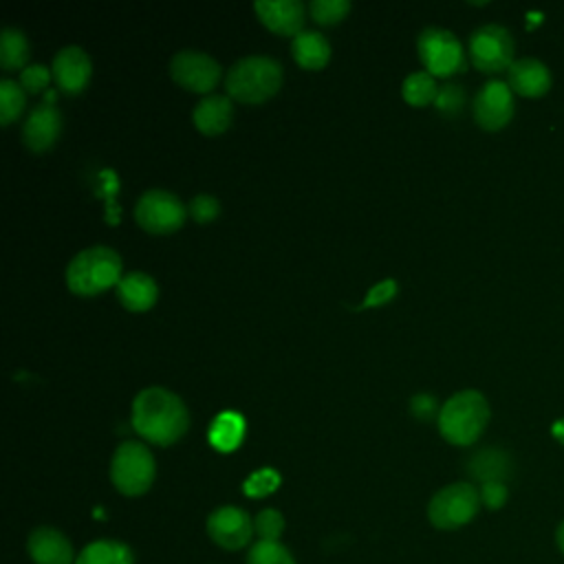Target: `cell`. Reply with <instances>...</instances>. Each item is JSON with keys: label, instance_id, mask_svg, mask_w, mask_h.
Masks as SVG:
<instances>
[{"label": "cell", "instance_id": "1", "mask_svg": "<svg viewBox=\"0 0 564 564\" xmlns=\"http://www.w3.org/2000/svg\"><path fill=\"white\" fill-rule=\"evenodd\" d=\"M132 427L154 445L176 443L189 427V412L178 394L163 386H148L132 401Z\"/></svg>", "mask_w": 564, "mask_h": 564}, {"label": "cell", "instance_id": "2", "mask_svg": "<svg viewBox=\"0 0 564 564\" xmlns=\"http://www.w3.org/2000/svg\"><path fill=\"white\" fill-rule=\"evenodd\" d=\"M282 86V64L269 55H247L234 62L225 77L231 99L242 104H262Z\"/></svg>", "mask_w": 564, "mask_h": 564}, {"label": "cell", "instance_id": "3", "mask_svg": "<svg viewBox=\"0 0 564 564\" xmlns=\"http://www.w3.org/2000/svg\"><path fill=\"white\" fill-rule=\"evenodd\" d=\"M123 271L121 256L106 247L95 245L88 249H82L66 267V286L75 295H97L110 286H117Z\"/></svg>", "mask_w": 564, "mask_h": 564}, {"label": "cell", "instance_id": "4", "mask_svg": "<svg viewBox=\"0 0 564 564\" xmlns=\"http://www.w3.org/2000/svg\"><path fill=\"white\" fill-rule=\"evenodd\" d=\"M436 421L445 441L471 445L489 423V403L478 390H460L441 405Z\"/></svg>", "mask_w": 564, "mask_h": 564}, {"label": "cell", "instance_id": "5", "mask_svg": "<svg viewBox=\"0 0 564 564\" xmlns=\"http://www.w3.org/2000/svg\"><path fill=\"white\" fill-rule=\"evenodd\" d=\"M156 474L150 449L139 441H123L110 460L112 485L123 496H141L150 489Z\"/></svg>", "mask_w": 564, "mask_h": 564}, {"label": "cell", "instance_id": "6", "mask_svg": "<svg viewBox=\"0 0 564 564\" xmlns=\"http://www.w3.org/2000/svg\"><path fill=\"white\" fill-rule=\"evenodd\" d=\"M478 507L480 491L474 485L452 482L432 496L427 518L436 529H458L478 513Z\"/></svg>", "mask_w": 564, "mask_h": 564}, {"label": "cell", "instance_id": "7", "mask_svg": "<svg viewBox=\"0 0 564 564\" xmlns=\"http://www.w3.org/2000/svg\"><path fill=\"white\" fill-rule=\"evenodd\" d=\"M419 57L434 77H447L465 68V51L460 40L443 26H425L416 40Z\"/></svg>", "mask_w": 564, "mask_h": 564}, {"label": "cell", "instance_id": "8", "mask_svg": "<svg viewBox=\"0 0 564 564\" xmlns=\"http://www.w3.org/2000/svg\"><path fill=\"white\" fill-rule=\"evenodd\" d=\"M513 35L502 24H482L469 35L471 64L482 73L507 70L513 64Z\"/></svg>", "mask_w": 564, "mask_h": 564}, {"label": "cell", "instance_id": "9", "mask_svg": "<svg viewBox=\"0 0 564 564\" xmlns=\"http://www.w3.org/2000/svg\"><path fill=\"white\" fill-rule=\"evenodd\" d=\"M187 209L183 200L167 189H148L134 205V218L150 234H172L185 223Z\"/></svg>", "mask_w": 564, "mask_h": 564}, {"label": "cell", "instance_id": "10", "mask_svg": "<svg viewBox=\"0 0 564 564\" xmlns=\"http://www.w3.org/2000/svg\"><path fill=\"white\" fill-rule=\"evenodd\" d=\"M170 75L185 90L209 93L218 84L223 68L212 55L196 48H183L170 59Z\"/></svg>", "mask_w": 564, "mask_h": 564}, {"label": "cell", "instance_id": "11", "mask_svg": "<svg viewBox=\"0 0 564 564\" xmlns=\"http://www.w3.org/2000/svg\"><path fill=\"white\" fill-rule=\"evenodd\" d=\"M513 117V90L502 79H489L474 97V119L485 130H500Z\"/></svg>", "mask_w": 564, "mask_h": 564}, {"label": "cell", "instance_id": "12", "mask_svg": "<svg viewBox=\"0 0 564 564\" xmlns=\"http://www.w3.org/2000/svg\"><path fill=\"white\" fill-rule=\"evenodd\" d=\"M207 533L218 546L238 551L251 540L256 531H253V520L245 509L220 507L212 511V516L207 518Z\"/></svg>", "mask_w": 564, "mask_h": 564}, {"label": "cell", "instance_id": "13", "mask_svg": "<svg viewBox=\"0 0 564 564\" xmlns=\"http://www.w3.org/2000/svg\"><path fill=\"white\" fill-rule=\"evenodd\" d=\"M90 70H93L90 57L77 44H68L59 48L53 59V77L57 86L68 95H77L86 88L90 79Z\"/></svg>", "mask_w": 564, "mask_h": 564}, {"label": "cell", "instance_id": "14", "mask_svg": "<svg viewBox=\"0 0 564 564\" xmlns=\"http://www.w3.org/2000/svg\"><path fill=\"white\" fill-rule=\"evenodd\" d=\"M59 132H62V112L51 101L37 104L29 112V117L22 126L24 145L33 152L48 150L57 141Z\"/></svg>", "mask_w": 564, "mask_h": 564}, {"label": "cell", "instance_id": "15", "mask_svg": "<svg viewBox=\"0 0 564 564\" xmlns=\"http://www.w3.org/2000/svg\"><path fill=\"white\" fill-rule=\"evenodd\" d=\"M253 9L269 31L293 37L302 33L304 4L300 0H258Z\"/></svg>", "mask_w": 564, "mask_h": 564}, {"label": "cell", "instance_id": "16", "mask_svg": "<svg viewBox=\"0 0 564 564\" xmlns=\"http://www.w3.org/2000/svg\"><path fill=\"white\" fill-rule=\"evenodd\" d=\"M551 70L538 57H518L507 68V84L522 97H542L551 88Z\"/></svg>", "mask_w": 564, "mask_h": 564}, {"label": "cell", "instance_id": "17", "mask_svg": "<svg viewBox=\"0 0 564 564\" xmlns=\"http://www.w3.org/2000/svg\"><path fill=\"white\" fill-rule=\"evenodd\" d=\"M29 555L35 564H73V546L64 533L51 527H40L29 535Z\"/></svg>", "mask_w": 564, "mask_h": 564}, {"label": "cell", "instance_id": "18", "mask_svg": "<svg viewBox=\"0 0 564 564\" xmlns=\"http://www.w3.org/2000/svg\"><path fill=\"white\" fill-rule=\"evenodd\" d=\"M117 297L128 311L141 313V311H148L150 306H154V302L159 297V284L152 275H148L143 271H130L119 280Z\"/></svg>", "mask_w": 564, "mask_h": 564}, {"label": "cell", "instance_id": "19", "mask_svg": "<svg viewBox=\"0 0 564 564\" xmlns=\"http://www.w3.org/2000/svg\"><path fill=\"white\" fill-rule=\"evenodd\" d=\"M234 117V104L227 95H207L203 97L194 112L192 121L203 134H220L229 128Z\"/></svg>", "mask_w": 564, "mask_h": 564}, {"label": "cell", "instance_id": "20", "mask_svg": "<svg viewBox=\"0 0 564 564\" xmlns=\"http://www.w3.org/2000/svg\"><path fill=\"white\" fill-rule=\"evenodd\" d=\"M467 471L482 485L485 482H505L511 476V458L505 449L482 447L469 458Z\"/></svg>", "mask_w": 564, "mask_h": 564}, {"label": "cell", "instance_id": "21", "mask_svg": "<svg viewBox=\"0 0 564 564\" xmlns=\"http://www.w3.org/2000/svg\"><path fill=\"white\" fill-rule=\"evenodd\" d=\"M293 59L306 70H319L330 59V44L317 31H302L291 42Z\"/></svg>", "mask_w": 564, "mask_h": 564}, {"label": "cell", "instance_id": "22", "mask_svg": "<svg viewBox=\"0 0 564 564\" xmlns=\"http://www.w3.org/2000/svg\"><path fill=\"white\" fill-rule=\"evenodd\" d=\"M245 430H247V423H245V416L240 412H234V410H225L220 412L212 425H209V443L218 449V452H234L242 436H245Z\"/></svg>", "mask_w": 564, "mask_h": 564}, {"label": "cell", "instance_id": "23", "mask_svg": "<svg viewBox=\"0 0 564 564\" xmlns=\"http://www.w3.org/2000/svg\"><path fill=\"white\" fill-rule=\"evenodd\" d=\"M132 551L117 540H97L84 546L75 564H132Z\"/></svg>", "mask_w": 564, "mask_h": 564}, {"label": "cell", "instance_id": "24", "mask_svg": "<svg viewBox=\"0 0 564 564\" xmlns=\"http://www.w3.org/2000/svg\"><path fill=\"white\" fill-rule=\"evenodd\" d=\"M26 59H29V40L20 29L4 26L0 33V66L4 70H18L26 64Z\"/></svg>", "mask_w": 564, "mask_h": 564}, {"label": "cell", "instance_id": "25", "mask_svg": "<svg viewBox=\"0 0 564 564\" xmlns=\"http://www.w3.org/2000/svg\"><path fill=\"white\" fill-rule=\"evenodd\" d=\"M436 93H438L436 79H434V75H430L427 70H416V73L408 75V77L403 79V86H401L403 99H405L410 106H416V108H419V106L434 104Z\"/></svg>", "mask_w": 564, "mask_h": 564}, {"label": "cell", "instance_id": "26", "mask_svg": "<svg viewBox=\"0 0 564 564\" xmlns=\"http://www.w3.org/2000/svg\"><path fill=\"white\" fill-rule=\"evenodd\" d=\"M26 90L15 79H0V123L9 126L24 110Z\"/></svg>", "mask_w": 564, "mask_h": 564}, {"label": "cell", "instance_id": "27", "mask_svg": "<svg viewBox=\"0 0 564 564\" xmlns=\"http://www.w3.org/2000/svg\"><path fill=\"white\" fill-rule=\"evenodd\" d=\"M247 564H295L293 555L280 542H256L247 555Z\"/></svg>", "mask_w": 564, "mask_h": 564}, {"label": "cell", "instance_id": "28", "mask_svg": "<svg viewBox=\"0 0 564 564\" xmlns=\"http://www.w3.org/2000/svg\"><path fill=\"white\" fill-rule=\"evenodd\" d=\"M308 11L317 24L328 26L346 18V13L350 11V2L348 0H311Z\"/></svg>", "mask_w": 564, "mask_h": 564}, {"label": "cell", "instance_id": "29", "mask_svg": "<svg viewBox=\"0 0 564 564\" xmlns=\"http://www.w3.org/2000/svg\"><path fill=\"white\" fill-rule=\"evenodd\" d=\"M434 106L445 117L458 115L463 110V106H465V90H463V86H458V84H443V86H438Z\"/></svg>", "mask_w": 564, "mask_h": 564}, {"label": "cell", "instance_id": "30", "mask_svg": "<svg viewBox=\"0 0 564 564\" xmlns=\"http://www.w3.org/2000/svg\"><path fill=\"white\" fill-rule=\"evenodd\" d=\"M253 531L264 542H278L284 531V518L275 509H262L253 520Z\"/></svg>", "mask_w": 564, "mask_h": 564}, {"label": "cell", "instance_id": "31", "mask_svg": "<svg viewBox=\"0 0 564 564\" xmlns=\"http://www.w3.org/2000/svg\"><path fill=\"white\" fill-rule=\"evenodd\" d=\"M280 485V474L271 467H264V469H258L253 471L247 480H245V494L251 496V498H260V496H267L271 494L275 487Z\"/></svg>", "mask_w": 564, "mask_h": 564}, {"label": "cell", "instance_id": "32", "mask_svg": "<svg viewBox=\"0 0 564 564\" xmlns=\"http://www.w3.org/2000/svg\"><path fill=\"white\" fill-rule=\"evenodd\" d=\"M51 70L44 66V64H29L26 68H22L20 73V86L26 90V93H42L46 90V86L51 84Z\"/></svg>", "mask_w": 564, "mask_h": 564}, {"label": "cell", "instance_id": "33", "mask_svg": "<svg viewBox=\"0 0 564 564\" xmlns=\"http://www.w3.org/2000/svg\"><path fill=\"white\" fill-rule=\"evenodd\" d=\"M187 212L192 214V218L196 223H209L218 216L220 212V205L218 200L212 196V194H196L192 200H189V207Z\"/></svg>", "mask_w": 564, "mask_h": 564}, {"label": "cell", "instance_id": "34", "mask_svg": "<svg viewBox=\"0 0 564 564\" xmlns=\"http://www.w3.org/2000/svg\"><path fill=\"white\" fill-rule=\"evenodd\" d=\"M394 293H397V282H394L392 278L381 280V282H377V284L366 293L361 306H379V304H386V302H390V300L394 297Z\"/></svg>", "mask_w": 564, "mask_h": 564}, {"label": "cell", "instance_id": "35", "mask_svg": "<svg viewBox=\"0 0 564 564\" xmlns=\"http://www.w3.org/2000/svg\"><path fill=\"white\" fill-rule=\"evenodd\" d=\"M410 412H412L416 419L427 421V419H432L434 414H436V419H438L441 408H438V403H436V399H434L432 394L419 392V394H414V397L410 399Z\"/></svg>", "mask_w": 564, "mask_h": 564}, {"label": "cell", "instance_id": "36", "mask_svg": "<svg viewBox=\"0 0 564 564\" xmlns=\"http://www.w3.org/2000/svg\"><path fill=\"white\" fill-rule=\"evenodd\" d=\"M480 502L487 509H500L507 502V485L505 482L480 485Z\"/></svg>", "mask_w": 564, "mask_h": 564}, {"label": "cell", "instance_id": "37", "mask_svg": "<svg viewBox=\"0 0 564 564\" xmlns=\"http://www.w3.org/2000/svg\"><path fill=\"white\" fill-rule=\"evenodd\" d=\"M555 542H557V546H560L562 553H564V520L560 522V527H557V531H555Z\"/></svg>", "mask_w": 564, "mask_h": 564}]
</instances>
